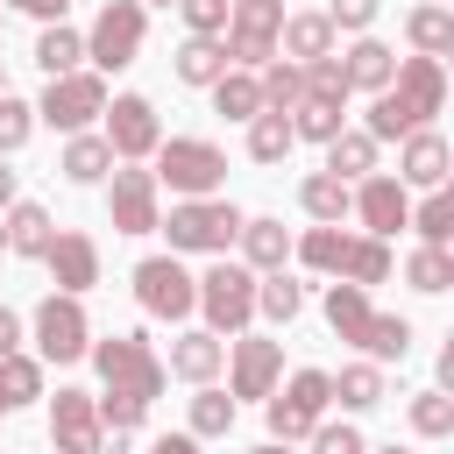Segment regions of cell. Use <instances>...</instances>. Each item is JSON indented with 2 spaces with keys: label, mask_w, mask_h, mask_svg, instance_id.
Here are the masks:
<instances>
[{
  "label": "cell",
  "mask_w": 454,
  "mask_h": 454,
  "mask_svg": "<svg viewBox=\"0 0 454 454\" xmlns=\"http://www.w3.org/2000/svg\"><path fill=\"white\" fill-rule=\"evenodd\" d=\"M447 106V64L440 57H397L390 85L369 92V128L376 142H404L411 128H433V114Z\"/></svg>",
  "instance_id": "cell-1"
},
{
  "label": "cell",
  "mask_w": 454,
  "mask_h": 454,
  "mask_svg": "<svg viewBox=\"0 0 454 454\" xmlns=\"http://www.w3.org/2000/svg\"><path fill=\"white\" fill-rule=\"evenodd\" d=\"M298 262L319 270V277H340V284H383L390 277V241L383 234H340V227H305L298 241Z\"/></svg>",
  "instance_id": "cell-2"
},
{
  "label": "cell",
  "mask_w": 454,
  "mask_h": 454,
  "mask_svg": "<svg viewBox=\"0 0 454 454\" xmlns=\"http://www.w3.org/2000/svg\"><path fill=\"white\" fill-rule=\"evenodd\" d=\"M85 355H92L99 383H106V390H121V397H135V404H156V397H163V383H170L163 355H156L142 333H106V340H92Z\"/></svg>",
  "instance_id": "cell-3"
},
{
  "label": "cell",
  "mask_w": 454,
  "mask_h": 454,
  "mask_svg": "<svg viewBox=\"0 0 454 454\" xmlns=\"http://www.w3.org/2000/svg\"><path fill=\"white\" fill-rule=\"evenodd\" d=\"M241 206L234 199H177L170 206V220H156L163 234H170V255H227L234 248V234H241Z\"/></svg>",
  "instance_id": "cell-4"
},
{
  "label": "cell",
  "mask_w": 454,
  "mask_h": 454,
  "mask_svg": "<svg viewBox=\"0 0 454 454\" xmlns=\"http://www.w3.org/2000/svg\"><path fill=\"white\" fill-rule=\"evenodd\" d=\"M156 184H170L177 199H213L227 184V149L206 135H170L156 142Z\"/></svg>",
  "instance_id": "cell-5"
},
{
  "label": "cell",
  "mask_w": 454,
  "mask_h": 454,
  "mask_svg": "<svg viewBox=\"0 0 454 454\" xmlns=\"http://www.w3.org/2000/svg\"><path fill=\"white\" fill-rule=\"evenodd\" d=\"M142 35H149L142 0H106V7L92 14V28H85V57H92V71H99V78H106V71H128V64L142 57Z\"/></svg>",
  "instance_id": "cell-6"
},
{
  "label": "cell",
  "mask_w": 454,
  "mask_h": 454,
  "mask_svg": "<svg viewBox=\"0 0 454 454\" xmlns=\"http://www.w3.org/2000/svg\"><path fill=\"white\" fill-rule=\"evenodd\" d=\"M199 312H206V333H248V319H255V270L220 255L199 277Z\"/></svg>",
  "instance_id": "cell-7"
},
{
  "label": "cell",
  "mask_w": 454,
  "mask_h": 454,
  "mask_svg": "<svg viewBox=\"0 0 454 454\" xmlns=\"http://www.w3.org/2000/svg\"><path fill=\"white\" fill-rule=\"evenodd\" d=\"M277 28H284V0H234L227 7V28H220V50L234 71H262L277 57Z\"/></svg>",
  "instance_id": "cell-8"
},
{
  "label": "cell",
  "mask_w": 454,
  "mask_h": 454,
  "mask_svg": "<svg viewBox=\"0 0 454 454\" xmlns=\"http://www.w3.org/2000/svg\"><path fill=\"white\" fill-rule=\"evenodd\" d=\"M135 305L149 319H192L199 312V277L177 255H142L135 262Z\"/></svg>",
  "instance_id": "cell-9"
},
{
  "label": "cell",
  "mask_w": 454,
  "mask_h": 454,
  "mask_svg": "<svg viewBox=\"0 0 454 454\" xmlns=\"http://www.w3.org/2000/svg\"><path fill=\"white\" fill-rule=\"evenodd\" d=\"M28 340H35V362H78L92 348V319H85V305L71 291H50L35 305V319H28Z\"/></svg>",
  "instance_id": "cell-10"
},
{
  "label": "cell",
  "mask_w": 454,
  "mask_h": 454,
  "mask_svg": "<svg viewBox=\"0 0 454 454\" xmlns=\"http://www.w3.org/2000/svg\"><path fill=\"white\" fill-rule=\"evenodd\" d=\"M326 404H333V383H326V369H291V383L284 390H270V440H305L319 419H326Z\"/></svg>",
  "instance_id": "cell-11"
},
{
  "label": "cell",
  "mask_w": 454,
  "mask_h": 454,
  "mask_svg": "<svg viewBox=\"0 0 454 454\" xmlns=\"http://www.w3.org/2000/svg\"><path fill=\"white\" fill-rule=\"evenodd\" d=\"M106 220H114V234H156V220H163L156 170H142V163L106 170Z\"/></svg>",
  "instance_id": "cell-12"
},
{
  "label": "cell",
  "mask_w": 454,
  "mask_h": 454,
  "mask_svg": "<svg viewBox=\"0 0 454 454\" xmlns=\"http://www.w3.org/2000/svg\"><path fill=\"white\" fill-rule=\"evenodd\" d=\"M99 114H106V78H99V71H64V78H50V92L35 99V121H50V128H64V135L92 128Z\"/></svg>",
  "instance_id": "cell-13"
},
{
  "label": "cell",
  "mask_w": 454,
  "mask_h": 454,
  "mask_svg": "<svg viewBox=\"0 0 454 454\" xmlns=\"http://www.w3.org/2000/svg\"><path fill=\"white\" fill-rule=\"evenodd\" d=\"M156 142H163L156 106L142 92H114L106 99V149H114V163H142V156H156Z\"/></svg>",
  "instance_id": "cell-14"
},
{
  "label": "cell",
  "mask_w": 454,
  "mask_h": 454,
  "mask_svg": "<svg viewBox=\"0 0 454 454\" xmlns=\"http://www.w3.org/2000/svg\"><path fill=\"white\" fill-rule=\"evenodd\" d=\"M227 369V397H270L277 376H284V340H262V333H234V355L220 362Z\"/></svg>",
  "instance_id": "cell-15"
},
{
  "label": "cell",
  "mask_w": 454,
  "mask_h": 454,
  "mask_svg": "<svg viewBox=\"0 0 454 454\" xmlns=\"http://www.w3.org/2000/svg\"><path fill=\"white\" fill-rule=\"evenodd\" d=\"M50 447L57 454H99L106 426H99V397L92 390H57L50 397Z\"/></svg>",
  "instance_id": "cell-16"
},
{
  "label": "cell",
  "mask_w": 454,
  "mask_h": 454,
  "mask_svg": "<svg viewBox=\"0 0 454 454\" xmlns=\"http://www.w3.org/2000/svg\"><path fill=\"white\" fill-rule=\"evenodd\" d=\"M355 220H362V234H397L404 220H411V184H397L390 170H369V177H355V206H348Z\"/></svg>",
  "instance_id": "cell-17"
},
{
  "label": "cell",
  "mask_w": 454,
  "mask_h": 454,
  "mask_svg": "<svg viewBox=\"0 0 454 454\" xmlns=\"http://www.w3.org/2000/svg\"><path fill=\"white\" fill-rule=\"evenodd\" d=\"M43 262H50V277H57V291H71V298H85L92 284H99V241L92 234H50V248H43Z\"/></svg>",
  "instance_id": "cell-18"
},
{
  "label": "cell",
  "mask_w": 454,
  "mask_h": 454,
  "mask_svg": "<svg viewBox=\"0 0 454 454\" xmlns=\"http://www.w3.org/2000/svg\"><path fill=\"white\" fill-rule=\"evenodd\" d=\"M447 163H454V149H447V135L440 128H411L404 142H397V184H447Z\"/></svg>",
  "instance_id": "cell-19"
},
{
  "label": "cell",
  "mask_w": 454,
  "mask_h": 454,
  "mask_svg": "<svg viewBox=\"0 0 454 454\" xmlns=\"http://www.w3.org/2000/svg\"><path fill=\"white\" fill-rule=\"evenodd\" d=\"M333 57H340V71H348V92H383L390 71H397V50L376 43V35H355V43L333 50Z\"/></svg>",
  "instance_id": "cell-20"
},
{
  "label": "cell",
  "mask_w": 454,
  "mask_h": 454,
  "mask_svg": "<svg viewBox=\"0 0 454 454\" xmlns=\"http://www.w3.org/2000/svg\"><path fill=\"white\" fill-rule=\"evenodd\" d=\"M220 362H227V340L220 333H206V326H192V333H177L170 340V376H184V383H213L220 376Z\"/></svg>",
  "instance_id": "cell-21"
},
{
  "label": "cell",
  "mask_w": 454,
  "mask_h": 454,
  "mask_svg": "<svg viewBox=\"0 0 454 454\" xmlns=\"http://www.w3.org/2000/svg\"><path fill=\"white\" fill-rule=\"evenodd\" d=\"M0 227H7V255H28V262H43V248H50V234H57V220H50L35 199H14V206L0 213Z\"/></svg>",
  "instance_id": "cell-22"
},
{
  "label": "cell",
  "mask_w": 454,
  "mask_h": 454,
  "mask_svg": "<svg viewBox=\"0 0 454 454\" xmlns=\"http://www.w3.org/2000/svg\"><path fill=\"white\" fill-rule=\"evenodd\" d=\"M241 262L262 277V270H284V255H291V227L284 220H270V213H255V220H241Z\"/></svg>",
  "instance_id": "cell-23"
},
{
  "label": "cell",
  "mask_w": 454,
  "mask_h": 454,
  "mask_svg": "<svg viewBox=\"0 0 454 454\" xmlns=\"http://www.w3.org/2000/svg\"><path fill=\"white\" fill-rule=\"evenodd\" d=\"M369 319H376V305H369V291L362 284H326V326H333V340H348V348H362V333H369Z\"/></svg>",
  "instance_id": "cell-24"
},
{
  "label": "cell",
  "mask_w": 454,
  "mask_h": 454,
  "mask_svg": "<svg viewBox=\"0 0 454 454\" xmlns=\"http://www.w3.org/2000/svg\"><path fill=\"white\" fill-rule=\"evenodd\" d=\"M404 35H411V57H454V7H440V0H426V7H411L404 14Z\"/></svg>",
  "instance_id": "cell-25"
},
{
  "label": "cell",
  "mask_w": 454,
  "mask_h": 454,
  "mask_svg": "<svg viewBox=\"0 0 454 454\" xmlns=\"http://www.w3.org/2000/svg\"><path fill=\"white\" fill-rule=\"evenodd\" d=\"M333 21L326 14H284V28H277V57H291V64H305V57H326L333 50Z\"/></svg>",
  "instance_id": "cell-26"
},
{
  "label": "cell",
  "mask_w": 454,
  "mask_h": 454,
  "mask_svg": "<svg viewBox=\"0 0 454 454\" xmlns=\"http://www.w3.org/2000/svg\"><path fill=\"white\" fill-rule=\"evenodd\" d=\"M57 170L71 177V184H99L106 170H114V149H106V135H64V156H57Z\"/></svg>",
  "instance_id": "cell-27"
},
{
  "label": "cell",
  "mask_w": 454,
  "mask_h": 454,
  "mask_svg": "<svg viewBox=\"0 0 454 454\" xmlns=\"http://www.w3.org/2000/svg\"><path fill=\"white\" fill-rule=\"evenodd\" d=\"M298 206H305L319 227H340V220H348V206H355V184H340L333 170H312V177L298 184Z\"/></svg>",
  "instance_id": "cell-28"
},
{
  "label": "cell",
  "mask_w": 454,
  "mask_h": 454,
  "mask_svg": "<svg viewBox=\"0 0 454 454\" xmlns=\"http://www.w3.org/2000/svg\"><path fill=\"white\" fill-rule=\"evenodd\" d=\"M255 312H262L270 326H291V319L305 312V284H298L291 270H262V277H255Z\"/></svg>",
  "instance_id": "cell-29"
},
{
  "label": "cell",
  "mask_w": 454,
  "mask_h": 454,
  "mask_svg": "<svg viewBox=\"0 0 454 454\" xmlns=\"http://www.w3.org/2000/svg\"><path fill=\"white\" fill-rule=\"evenodd\" d=\"M35 64H43V78L78 71V64H85V35L64 28V21H43V35H35Z\"/></svg>",
  "instance_id": "cell-30"
},
{
  "label": "cell",
  "mask_w": 454,
  "mask_h": 454,
  "mask_svg": "<svg viewBox=\"0 0 454 454\" xmlns=\"http://www.w3.org/2000/svg\"><path fill=\"white\" fill-rule=\"evenodd\" d=\"M170 71H177L184 85H213V78L227 71V50H220V35H184V43H177V57H170Z\"/></svg>",
  "instance_id": "cell-31"
},
{
  "label": "cell",
  "mask_w": 454,
  "mask_h": 454,
  "mask_svg": "<svg viewBox=\"0 0 454 454\" xmlns=\"http://www.w3.org/2000/svg\"><path fill=\"white\" fill-rule=\"evenodd\" d=\"M206 92H213V106H220L227 121H255V114H262V85H255V71H234V64H227Z\"/></svg>",
  "instance_id": "cell-32"
},
{
  "label": "cell",
  "mask_w": 454,
  "mask_h": 454,
  "mask_svg": "<svg viewBox=\"0 0 454 454\" xmlns=\"http://www.w3.org/2000/svg\"><path fill=\"white\" fill-rule=\"evenodd\" d=\"M326 170H333L340 184L369 177V170H376V135H362V128H340V135L326 142Z\"/></svg>",
  "instance_id": "cell-33"
},
{
  "label": "cell",
  "mask_w": 454,
  "mask_h": 454,
  "mask_svg": "<svg viewBox=\"0 0 454 454\" xmlns=\"http://www.w3.org/2000/svg\"><path fill=\"white\" fill-rule=\"evenodd\" d=\"M404 284H411V291H426V298H440V291L454 284V255H447V248H433V241H419V248L404 255Z\"/></svg>",
  "instance_id": "cell-34"
},
{
  "label": "cell",
  "mask_w": 454,
  "mask_h": 454,
  "mask_svg": "<svg viewBox=\"0 0 454 454\" xmlns=\"http://www.w3.org/2000/svg\"><path fill=\"white\" fill-rule=\"evenodd\" d=\"M362 355H369V362H404V355H411V319H404V312H376L369 333H362Z\"/></svg>",
  "instance_id": "cell-35"
},
{
  "label": "cell",
  "mask_w": 454,
  "mask_h": 454,
  "mask_svg": "<svg viewBox=\"0 0 454 454\" xmlns=\"http://www.w3.org/2000/svg\"><path fill=\"white\" fill-rule=\"evenodd\" d=\"M333 383V397L348 404V411H369V404H383V362H348L340 376H326Z\"/></svg>",
  "instance_id": "cell-36"
},
{
  "label": "cell",
  "mask_w": 454,
  "mask_h": 454,
  "mask_svg": "<svg viewBox=\"0 0 454 454\" xmlns=\"http://www.w3.org/2000/svg\"><path fill=\"white\" fill-rule=\"evenodd\" d=\"M255 85H262V106H270V114H291V106L305 99V78H298L291 57H270V64L255 71Z\"/></svg>",
  "instance_id": "cell-37"
},
{
  "label": "cell",
  "mask_w": 454,
  "mask_h": 454,
  "mask_svg": "<svg viewBox=\"0 0 454 454\" xmlns=\"http://www.w3.org/2000/svg\"><path fill=\"white\" fill-rule=\"evenodd\" d=\"M348 128V106L340 99H298L291 106V135H305V142H333Z\"/></svg>",
  "instance_id": "cell-38"
},
{
  "label": "cell",
  "mask_w": 454,
  "mask_h": 454,
  "mask_svg": "<svg viewBox=\"0 0 454 454\" xmlns=\"http://www.w3.org/2000/svg\"><path fill=\"white\" fill-rule=\"evenodd\" d=\"M291 142H298V135H291V114H270V106H262V114L248 121V156H255V163H284Z\"/></svg>",
  "instance_id": "cell-39"
},
{
  "label": "cell",
  "mask_w": 454,
  "mask_h": 454,
  "mask_svg": "<svg viewBox=\"0 0 454 454\" xmlns=\"http://www.w3.org/2000/svg\"><path fill=\"white\" fill-rule=\"evenodd\" d=\"M404 227H419V241L447 248V241H454V192H447V184H433V192H426V206H411V220H404Z\"/></svg>",
  "instance_id": "cell-40"
},
{
  "label": "cell",
  "mask_w": 454,
  "mask_h": 454,
  "mask_svg": "<svg viewBox=\"0 0 454 454\" xmlns=\"http://www.w3.org/2000/svg\"><path fill=\"white\" fill-rule=\"evenodd\" d=\"M0 397H7V411H14V404H35V397H43V362L21 355V348L0 355Z\"/></svg>",
  "instance_id": "cell-41"
},
{
  "label": "cell",
  "mask_w": 454,
  "mask_h": 454,
  "mask_svg": "<svg viewBox=\"0 0 454 454\" xmlns=\"http://www.w3.org/2000/svg\"><path fill=\"white\" fill-rule=\"evenodd\" d=\"M227 426H234V397L213 390V383H199V397H192V440H227Z\"/></svg>",
  "instance_id": "cell-42"
},
{
  "label": "cell",
  "mask_w": 454,
  "mask_h": 454,
  "mask_svg": "<svg viewBox=\"0 0 454 454\" xmlns=\"http://www.w3.org/2000/svg\"><path fill=\"white\" fill-rule=\"evenodd\" d=\"M411 433H419V440H447V433H454V397H447L440 383L411 397Z\"/></svg>",
  "instance_id": "cell-43"
},
{
  "label": "cell",
  "mask_w": 454,
  "mask_h": 454,
  "mask_svg": "<svg viewBox=\"0 0 454 454\" xmlns=\"http://www.w3.org/2000/svg\"><path fill=\"white\" fill-rule=\"evenodd\" d=\"M298 78H305V99H340V106H348V71H340L333 50H326V57H305Z\"/></svg>",
  "instance_id": "cell-44"
},
{
  "label": "cell",
  "mask_w": 454,
  "mask_h": 454,
  "mask_svg": "<svg viewBox=\"0 0 454 454\" xmlns=\"http://www.w3.org/2000/svg\"><path fill=\"white\" fill-rule=\"evenodd\" d=\"M28 135H35V106L14 99V92H0V156H14Z\"/></svg>",
  "instance_id": "cell-45"
},
{
  "label": "cell",
  "mask_w": 454,
  "mask_h": 454,
  "mask_svg": "<svg viewBox=\"0 0 454 454\" xmlns=\"http://www.w3.org/2000/svg\"><path fill=\"white\" fill-rule=\"evenodd\" d=\"M149 419V404H135V397H121V390H99V426L106 433H135Z\"/></svg>",
  "instance_id": "cell-46"
},
{
  "label": "cell",
  "mask_w": 454,
  "mask_h": 454,
  "mask_svg": "<svg viewBox=\"0 0 454 454\" xmlns=\"http://www.w3.org/2000/svg\"><path fill=\"white\" fill-rule=\"evenodd\" d=\"M227 7H234V0H177L184 35H220V28H227Z\"/></svg>",
  "instance_id": "cell-47"
},
{
  "label": "cell",
  "mask_w": 454,
  "mask_h": 454,
  "mask_svg": "<svg viewBox=\"0 0 454 454\" xmlns=\"http://www.w3.org/2000/svg\"><path fill=\"white\" fill-rule=\"evenodd\" d=\"M305 440H312V454H362V447H369V440H362V433H355L348 419H340V426H326V419H319V426H312Z\"/></svg>",
  "instance_id": "cell-48"
},
{
  "label": "cell",
  "mask_w": 454,
  "mask_h": 454,
  "mask_svg": "<svg viewBox=\"0 0 454 454\" xmlns=\"http://www.w3.org/2000/svg\"><path fill=\"white\" fill-rule=\"evenodd\" d=\"M326 21H333V28H348V35H362V28L376 21V0H333V7H326Z\"/></svg>",
  "instance_id": "cell-49"
},
{
  "label": "cell",
  "mask_w": 454,
  "mask_h": 454,
  "mask_svg": "<svg viewBox=\"0 0 454 454\" xmlns=\"http://www.w3.org/2000/svg\"><path fill=\"white\" fill-rule=\"evenodd\" d=\"M21 340H28V326H21V312H14V305H0V355H14Z\"/></svg>",
  "instance_id": "cell-50"
},
{
  "label": "cell",
  "mask_w": 454,
  "mask_h": 454,
  "mask_svg": "<svg viewBox=\"0 0 454 454\" xmlns=\"http://www.w3.org/2000/svg\"><path fill=\"white\" fill-rule=\"evenodd\" d=\"M14 7H21V14H35V21H64V7H71V0H14Z\"/></svg>",
  "instance_id": "cell-51"
},
{
  "label": "cell",
  "mask_w": 454,
  "mask_h": 454,
  "mask_svg": "<svg viewBox=\"0 0 454 454\" xmlns=\"http://www.w3.org/2000/svg\"><path fill=\"white\" fill-rule=\"evenodd\" d=\"M149 454H199V440L192 433H163V440H149Z\"/></svg>",
  "instance_id": "cell-52"
},
{
  "label": "cell",
  "mask_w": 454,
  "mask_h": 454,
  "mask_svg": "<svg viewBox=\"0 0 454 454\" xmlns=\"http://www.w3.org/2000/svg\"><path fill=\"white\" fill-rule=\"evenodd\" d=\"M14 206V170H7V156H0V213Z\"/></svg>",
  "instance_id": "cell-53"
},
{
  "label": "cell",
  "mask_w": 454,
  "mask_h": 454,
  "mask_svg": "<svg viewBox=\"0 0 454 454\" xmlns=\"http://www.w3.org/2000/svg\"><path fill=\"white\" fill-rule=\"evenodd\" d=\"M99 454H135V447H128V433H114V447H99Z\"/></svg>",
  "instance_id": "cell-54"
},
{
  "label": "cell",
  "mask_w": 454,
  "mask_h": 454,
  "mask_svg": "<svg viewBox=\"0 0 454 454\" xmlns=\"http://www.w3.org/2000/svg\"><path fill=\"white\" fill-rule=\"evenodd\" d=\"M248 454H291V447H284V440H262V447H248Z\"/></svg>",
  "instance_id": "cell-55"
},
{
  "label": "cell",
  "mask_w": 454,
  "mask_h": 454,
  "mask_svg": "<svg viewBox=\"0 0 454 454\" xmlns=\"http://www.w3.org/2000/svg\"><path fill=\"white\" fill-rule=\"evenodd\" d=\"M362 454H411V447H362Z\"/></svg>",
  "instance_id": "cell-56"
},
{
  "label": "cell",
  "mask_w": 454,
  "mask_h": 454,
  "mask_svg": "<svg viewBox=\"0 0 454 454\" xmlns=\"http://www.w3.org/2000/svg\"><path fill=\"white\" fill-rule=\"evenodd\" d=\"M142 7H177V0H142Z\"/></svg>",
  "instance_id": "cell-57"
},
{
  "label": "cell",
  "mask_w": 454,
  "mask_h": 454,
  "mask_svg": "<svg viewBox=\"0 0 454 454\" xmlns=\"http://www.w3.org/2000/svg\"><path fill=\"white\" fill-rule=\"evenodd\" d=\"M0 248H7V227H0Z\"/></svg>",
  "instance_id": "cell-58"
},
{
  "label": "cell",
  "mask_w": 454,
  "mask_h": 454,
  "mask_svg": "<svg viewBox=\"0 0 454 454\" xmlns=\"http://www.w3.org/2000/svg\"><path fill=\"white\" fill-rule=\"evenodd\" d=\"M0 92H7V71H0Z\"/></svg>",
  "instance_id": "cell-59"
},
{
  "label": "cell",
  "mask_w": 454,
  "mask_h": 454,
  "mask_svg": "<svg viewBox=\"0 0 454 454\" xmlns=\"http://www.w3.org/2000/svg\"><path fill=\"white\" fill-rule=\"evenodd\" d=\"M0 411H7V397H0Z\"/></svg>",
  "instance_id": "cell-60"
}]
</instances>
